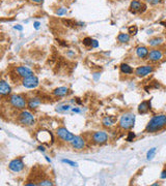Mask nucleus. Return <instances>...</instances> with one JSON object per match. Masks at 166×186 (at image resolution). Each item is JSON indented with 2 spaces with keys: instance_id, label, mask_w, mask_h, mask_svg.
<instances>
[{
  "instance_id": "1",
  "label": "nucleus",
  "mask_w": 166,
  "mask_h": 186,
  "mask_svg": "<svg viewBox=\"0 0 166 186\" xmlns=\"http://www.w3.org/2000/svg\"><path fill=\"white\" fill-rule=\"evenodd\" d=\"M166 126V115H157L153 117L146 125V132H156Z\"/></svg>"
},
{
  "instance_id": "2",
  "label": "nucleus",
  "mask_w": 166,
  "mask_h": 186,
  "mask_svg": "<svg viewBox=\"0 0 166 186\" xmlns=\"http://www.w3.org/2000/svg\"><path fill=\"white\" fill-rule=\"evenodd\" d=\"M135 124V115L132 113H126L119 120V127L123 129H131Z\"/></svg>"
},
{
  "instance_id": "3",
  "label": "nucleus",
  "mask_w": 166,
  "mask_h": 186,
  "mask_svg": "<svg viewBox=\"0 0 166 186\" xmlns=\"http://www.w3.org/2000/svg\"><path fill=\"white\" fill-rule=\"evenodd\" d=\"M9 103L13 106L14 108L19 110H24L27 106V102L26 99L23 97L22 95H19V94H13L9 97Z\"/></svg>"
},
{
  "instance_id": "4",
  "label": "nucleus",
  "mask_w": 166,
  "mask_h": 186,
  "mask_svg": "<svg viewBox=\"0 0 166 186\" xmlns=\"http://www.w3.org/2000/svg\"><path fill=\"white\" fill-rule=\"evenodd\" d=\"M19 122L23 125H26V126H31L35 123V120H34V117L31 113L27 111H23L19 115Z\"/></svg>"
},
{
  "instance_id": "5",
  "label": "nucleus",
  "mask_w": 166,
  "mask_h": 186,
  "mask_svg": "<svg viewBox=\"0 0 166 186\" xmlns=\"http://www.w3.org/2000/svg\"><path fill=\"white\" fill-rule=\"evenodd\" d=\"M56 134L64 142H72V140L75 138V136L72 132L69 131L66 127H59L58 129H57Z\"/></svg>"
},
{
  "instance_id": "6",
  "label": "nucleus",
  "mask_w": 166,
  "mask_h": 186,
  "mask_svg": "<svg viewBox=\"0 0 166 186\" xmlns=\"http://www.w3.org/2000/svg\"><path fill=\"white\" fill-rule=\"evenodd\" d=\"M24 166H25V164L23 162L22 158H16V159H14V160H11L8 164L9 170L13 171V172H15V173L21 172V171L24 169Z\"/></svg>"
},
{
  "instance_id": "7",
  "label": "nucleus",
  "mask_w": 166,
  "mask_h": 186,
  "mask_svg": "<svg viewBox=\"0 0 166 186\" xmlns=\"http://www.w3.org/2000/svg\"><path fill=\"white\" fill-rule=\"evenodd\" d=\"M93 143L103 145L108 141V134L105 131H97L93 134Z\"/></svg>"
},
{
  "instance_id": "8",
  "label": "nucleus",
  "mask_w": 166,
  "mask_h": 186,
  "mask_svg": "<svg viewBox=\"0 0 166 186\" xmlns=\"http://www.w3.org/2000/svg\"><path fill=\"white\" fill-rule=\"evenodd\" d=\"M146 9V6L142 2H140L139 0H133L131 4H130V10L133 14H136V13H143Z\"/></svg>"
},
{
  "instance_id": "9",
  "label": "nucleus",
  "mask_w": 166,
  "mask_h": 186,
  "mask_svg": "<svg viewBox=\"0 0 166 186\" xmlns=\"http://www.w3.org/2000/svg\"><path fill=\"white\" fill-rule=\"evenodd\" d=\"M39 85V79L35 76L24 78L23 80V86L26 88H35Z\"/></svg>"
},
{
  "instance_id": "10",
  "label": "nucleus",
  "mask_w": 166,
  "mask_h": 186,
  "mask_svg": "<svg viewBox=\"0 0 166 186\" xmlns=\"http://www.w3.org/2000/svg\"><path fill=\"white\" fill-rule=\"evenodd\" d=\"M153 71H154V68L150 65L139 66V67L136 68V71H135V75H136L137 77H146V76L152 73Z\"/></svg>"
},
{
  "instance_id": "11",
  "label": "nucleus",
  "mask_w": 166,
  "mask_h": 186,
  "mask_svg": "<svg viewBox=\"0 0 166 186\" xmlns=\"http://www.w3.org/2000/svg\"><path fill=\"white\" fill-rule=\"evenodd\" d=\"M71 144H72V147H73L74 149L81 150V149H83V148H84L85 141H84V138H82L81 136H75V138L72 140Z\"/></svg>"
},
{
  "instance_id": "12",
  "label": "nucleus",
  "mask_w": 166,
  "mask_h": 186,
  "mask_svg": "<svg viewBox=\"0 0 166 186\" xmlns=\"http://www.w3.org/2000/svg\"><path fill=\"white\" fill-rule=\"evenodd\" d=\"M162 58H163V53L160 50H152L148 53V59L153 62L160 61Z\"/></svg>"
},
{
  "instance_id": "13",
  "label": "nucleus",
  "mask_w": 166,
  "mask_h": 186,
  "mask_svg": "<svg viewBox=\"0 0 166 186\" xmlns=\"http://www.w3.org/2000/svg\"><path fill=\"white\" fill-rule=\"evenodd\" d=\"M16 71L18 73V75L22 78H27V77L33 76V73H32L31 69H29V68L26 67V66H19V67H17Z\"/></svg>"
},
{
  "instance_id": "14",
  "label": "nucleus",
  "mask_w": 166,
  "mask_h": 186,
  "mask_svg": "<svg viewBox=\"0 0 166 186\" xmlns=\"http://www.w3.org/2000/svg\"><path fill=\"white\" fill-rule=\"evenodd\" d=\"M150 110V100L142 101L138 106V113L139 114H146Z\"/></svg>"
},
{
  "instance_id": "15",
  "label": "nucleus",
  "mask_w": 166,
  "mask_h": 186,
  "mask_svg": "<svg viewBox=\"0 0 166 186\" xmlns=\"http://www.w3.org/2000/svg\"><path fill=\"white\" fill-rule=\"evenodd\" d=\"M11 86L5 81H1L0 82V93H1V95L2 96L8 95L9 93H11Z\"/></svg>"
},
{
  "instance_id": "16",
  "label": "nucleus",
  "mask_w": 166,
  "mask_h": 186,
  "mask_svg": "<svg viewBox=\"0 0 166 186\" xmlns=\"http://www.w3.org/2000/svg\"><path fill=\"white\" fill-rule=\"evenodd\" d=\"M148 53L150 52H148V48H146V47H138L136 49V54L139 58H146V57L148 56Z\"/></svg>"
},
{
  "instance_id": "17",
  "label": "nucleus",
  "mask_w": 166,
  "mask_h": 186,
  "mask_svg": "<svg viewBox=\"0 0 166 186\" xmlns=\"http://www.w3.org/2000/svg\"><path fill=\"white\" fill-rule=\"evenodd\" d=\"M41 104V100L39 98L34 97V98H30L29 101H28V108L29 109H37Z\"/></svg>"
},
{
  "instance_id": "18",
  "label": "nucleus",
  "mask_w": 166,
  "mask_h": 186,
  "mask_svg": "<svg viewBox=\"0 0 166 186\" xmlns=\"http://www.w3.org/2000/svg\"><path fill=\"white\" fill-rule=\"evenodd\" d=\"M68 91L69 89L66 88V87H59V88H56L54 90V95L56 96H64L68 94Z\"/></svg>"
},
{
  "instance_id": "19",
  "label": "nucleus",
  "mask_w": 166,
  "mask_h": 186,
  "mask_svg": "<svg viewBox=\"0 0 166 186\" xmlns=\"http://www.w3.org/2000/svg\"><path fill=\"white\" fill-rule=\"evenodd\" d=\"M121 71L125 75H131V73H133V68L128 64L123 63L121 65Z\"/></svg>"
},
{
  "instance_id": "20",
  "label": "nucleus",
  "mask_w": 166,
  "mask_h": 186,
  "mask_svg": "<svg viewBox=\"0 0 166 186\" xmlns=\"http://www.w3.org/2000/svg\"><path fill=\"white\" fill-rule=\"evenodd\" d=\"M117 41L121 43H128V41H130V35L128 33H121L117 36Z\"/></svg>"
},
{
  "instance_id": "21",
  "label": "nucleus",
  "mask_w": 166,
  "mask_h": 186,
  "mask_svg": "<svg viewBox=\"0 0 166 186\" xmlns=\"http://www.w3.org/2000/svg\"><path fill=\"white\" fill-rule=\"evenodd\" d=\"M114 122H115V120H114L112 117H110V116L105 117V118L103 119V125L106 127H109V126H111V125H113Z\"/></svg>"
},
{
  "instance_id": "22",
  "label": "nucleus",
  "mask_w": 166,
  "mask_h": 186,
  "mask_svg": "<svg viewBox=\"0 0 166 186\" xmlns=\"http://www.w3.org/2000/svg\"><path fill=\"white\" fill-rule=\"evenodd\" d=\"M162 41H163V39H162V38H158V37H156V38L150 39V45H153V47H155V45H161Z\"/></svg>"
},
{
  "instance_id": "23",
  "label": "nucleus",
  "mask_w": 166,
  "mask_h": 186,
  "mask_svg": "<svg viewBox=\"0 0 166 186\" xmlns=\"http://www.w3.org/2000/svg\"><path fill=\"white\" fill-rule=\"evenodd\" d=\"M156 151H157V148H152V149H150V151H148V154H146V157H148V160H150V159H153V157L155 156Z\"/></svg>"
},
{
  "instance_id": "24",
  "label": "nucleus",
  "mask_w": 166,
  "mask_h": 186,
  "mask_svg": "<svg viewBox=\"0 0 166 186\" xmlns=\"http://www.w3.org/2000/svg\"><path fill=\"white\" fill-rule=\"evenodd\" d=\"M82 43H83V45H84L85 47H93V39H91L90 37H85Z\"/></svg>"
},
{
  "instance_id": "25",
  "label": "nucleus",
  "mask_w": 166,
  "mask_h": 186,
  "mask_svg": "<svg viewBox=\"0 0 166 186\" xmlns=\"http://www.w3.org/2000/svg\"><path fill=\"white\" fill-rule=\"evenodd\" d=\"M53 182L49 179H43L42 181L39 182V185H46V186H52L53 185Z\"/></svg>"
},
{
  "instance_id": "26",
  "label": "nucleus",
  "mask_w": 166,
  "mask_h": 186,
  "mask_svg": "<svg viewBox=\"0 0 166 186\" xmlns=\"http://www.w3.org/2000/svg\"><path fill=\"white\" fill-rule=\"evenodd\" d=\"M66 13H68V9L64 8V7H60L56 10V15H58V16H64Z\"/></svg>"
},
{
  "instance_id": "27",
  "label": "nucleus",
  "mask_w": 166,
  "mask_h": 186,
  "mask_svg": "<svg viewBox=\"0 0 166 186\" xmlns=\"http://www.w3.org/2000/svg\"><path fill=\"white\" fill-rule=\"evenodd\" d=\"M62 162H64V164H69V166H78L77 162H74V161L69 160V159H62Z\"/></svg>"
},
{
  "instance_id": "28",
  "label": "nucleus",
  "mask_w": 166,
  "mask_h": 186,
  "mask_svg": "<svg viewBox=\"0 0 166 186\" xmlns=\"http://www.w3.org/2000/svg\"><path fill=\"white\" fill-rule=\"evenodd\" d=\"M135 138V134L133 131H129L128 132V136H127V141L128 142H132Z\"/></svg>"
},
{
  "instance_id": "29",
  "label": "nucleus",
  "mask_w": 166,
  "mask_h": 186,
  "mask_svg": "<svg viewBox=\"0 0 166 186\" xmlns=\"http://www.w3.org/2000/svg\"><path fill=\"white\" fill-rule=\"evenodd\" d=\"M70 106H62V107H59V108H57V111L58 112H64V111H69L70 110Z\"/></svg>"
},
{
  "instance_id": "30",
  "label": "nucleus",
  "mask_w": 166,
  "mask_h": 186,
  "mask_svg": "<svg viewBox=\"0 0 166 186\" xmlns=\"http://www.w3.org/2000/svg\"><path fill=\"white\" fill-rule=\"evenodd\" d=\"M129 33H131L132 35H135L137 33V27L136 26H132L129 28Z\"/></svg>"
},
{
  "instance_id": "31",
  "label": "nucleus",
  "mask_w": 166,
  "mask_h": 186,
  "mask_svg": "<svg viewBox=\"0 0 166 186\" xmlns=\"http://www.w3.org/2000/svg\"><path fill=\"white\" fill-rule=\"evenodd\" d=\"M148 2H150V4H159L162 2V0H146Z\"/></svg>"
},
{
  "instance_id": "32",
  "label": "nucleus",
  "mask_w": 166,
  "mask_h": 186,
  "mask_svg": "<svg viewBox=\"0 0 166 186\" xmlns=\"http://www.w3.org/2000/svg\"><path fill=\"white\" fill-rule=\"evenodd\" d=\"M99 45V43L98 41H96V39H93V48H98Z\"/></svg>"
},
{
  "instance_id": "33",
  "label": "nucleus",
  "mask_w": 166,
  "mask_h": 186,
  "mask_svg": "<svg viewBox=\"0 0 166 186\" xmlns=\"http://www.w3.org/2000/svg\"><path fill=\"white\" fill-rule=\"evenodd\" d=\"M161 178H162V179H165V178H166V169L161 173Z\"/></svg>"
},
{
  "instance_id": "34",
  "label": "nucleus",
  "mask_w": 166,
  "mask_h": 186,
  "mask_svg": "<svg viewBox=\"0 0 166 186\" xmlns=\"http://www.w3.org/2000/svg\"><path fill=\"white\" fill-rule=\"evenodd\" d=\"M34 28H35V29H39V28H40V23L39 22L34 23Z\"/></svg>"
},
{
  "instance_id": "35",
  "label": "nucleus",
  "mask_w": 166,
  "mask_h": 186,
  "mask_svg": "<svg viewBox=\"0 0 166 186\" xmlns=\"http://www.w3.org/2000/svg\"><path fill=\"white\" fill-rule=\"evenodd\" d=\"M15 29H18V30H22L23 28H22V26H19V25H17V26H15Z\"/></svg>"
},
{
  "instance_id": "36",
  "label": "nucleus",
  "mask_w": 166,
  "mask_h": 186,
  "mask_svg": "<svg viewBox=\"0 0 166 186\" xmlns=\"http://www.w3.org/2000/svg\"><path fill=\"white\" fill-rule=\"evenodd\" d=\"M31 1H33V2H35V3H41V2H43L44 0H31Z\"/></svg>"
},
{
  "instance_id": "37",
  "label": "nucleus",
  "mask_w": 166,
  "mask_h": 186,
  "mask_svg": "<svg viewBox=\"0 0 166 186\" xmlns=\"http://www.w3.org/2000/svg\"><path fill=\"white\" fill-rule=\"evenodd\" d=\"M73 112H76V113H80V110H78V109H73Z\"/></svg>"
},
{
  "instance_id": "38",
  "label": "nucleus",
  "mask_w": 166,
  "mask_h": 186,
  "mask_svg": "<svg viewBox=\"0 0 166 186\" xmlns=\"http://www.w3.org/2000/svg\"><path fill=\"white\" fill-rule=\"evenodd\" d=\"M39 150H41V151H45V149H44V147H39Z\"/></svg>"
}]
</instances>
